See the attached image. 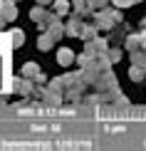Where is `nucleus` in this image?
<instances>
[{
    "label": "nucleus",
    "instance_id": "nucleus-1",
    "mask_svg": "<svg viewBox=\"0 0 146 151\" xmlns=\"http://www.w3.org/2000/svg\"><path fill=\"white\" fill-rule=\"evenodd\" d=\"M122 12L119 10H94V25H97V30H111L117 22H122Z\"/></svg>",
    "mask_w": 146,
    "mask_h": 151
},
{
    "label": "nucleus",
    "instance_id": "nucleus-2",
    "mask_svg": "<svg viewBox=\"0 0 146 151\" xmlns=\"http://www.w3.org/2000/svg\"><path fill=\"white\" fill-rule=\"evenodd\" d=\"M0 15L5 17V20H15L17 17V8H15V0H0Z\"/></svg>",
    "mask_w": 146,
    "mask_h": 151
},
{
    "label": "nucleus",
    "instance_id": "nucleus-3",
    "mask_svg": "<svg viewBox=\"0 0 146 151\" xmlns=\"http://www.w3.org/2000/svg\"><path fill=\"white\" fill-rule=\"evenodd\" d=\"M45 27H47V32L52 35L55 40H60V37L65 35V25H62V20H60V17H52V20H50Z\"/></svg>",
    "mask_w": 146,
    "mask_h": 151
},
{
    "label": "nucleus",
    "instance_id": "nucleus-4",
    "mask_svg": "<svg viewBox=\"0 0 146 151\" xmlns=\"http://www.w3.org/2000/svg\"><path fill=\"white\" fill-rule=\"evenodd\" d=\"M57 62H60L62 67H69V65L74 62V52H72L69 47H62L60 52H57Z\"/></svg>",
    "mask_w": 146,
    "mask_h": 151
},
{
    "label": "nucleus",
    "instance_id": "nucleus-5",
    "mask_svg": "<svg viewBox=\"0 0 146 151\" xmlns=\"http://www.w3.org/2000/svg\"><path fill=\"white\" fill-rule=\"evenodd\" d=\"M82 25H84V22H82V17L74 15L72 20H69V25L65 27V35H79L82 32Z\"/></svg>",
    "mask_w": 146,
    "mask_h": 151
},
{
    "label": "nucleus",
    "instance_id": "nucleus-6",
    "mask_svg": "<svg viewBox=\"0 0 146 151\" xmlns=\"http://www.w3.org/2000/svg\"><path fill=\"white\" fill-rule=\"evenodd\" d=\"M131 65H136V67H144V70H146V52H144L141 47L131 52Z\"/></svg>",
    "mask_w": 146,
    "mask_h": 151
},
{
    "label": "nucleus",
    "instance_id": "nucleus-7",
    "mask_svg": "<svg viewBox=\"0 0 146 151\" xmlns=\"http://www.w3.org/2000/svg\"><path fill=\"white\" fill-rule=\"evenodd\" d=\"M52 45H55V37L50 35V32H45V35H40V40H37V47L45 52V50H52Z\"/></svg>",
    "mask_w": 146,
    "mask_h": 151
},
{
    "label": "nucleus",
    "instance_id": "nucleus-8",
    "mask_svg": "<svg viewBox=\"0 0 146 151\" xmlns=\"http://www.w3.org/2000/svg\"><path fill=\"white\" fill-rule=\"evenodd\" d=\"M82 40H92V37H97V25H82V32H79Z\"/></svg>",
    "mask_w": 146,
    "mask_h": 151
},
{
    "label": "nucleus",
    "instance_id": "nucleus-9",
    "mask_svg": "<svg viewBox=\"0 0 146 151\" xmlns=\"http://www.w3.org/2000/svg\"><path fill=\"white\" fill-rule=\"evenodd\" d=\"M129 77L134 79V82H141V79H146V70H144V67H136V65H131V70H129Z\"/></svg>",
    "mask_w": 146,
    "mask_h": 151
},
{
    "label": "nucleus",
    "instance_id": "nucleus-10",
    "mask_svg": "<svg viewBox=\"0 0 146 151\" xmlns=\"http://www.w3.org/2000/svg\"><path fill=\"white\" fill-rule=\"evenodd\" d=\"M139 47H141V35H129L126 37V50H129V52H134Z\"/></svg>",
    "mask_w": 146,
    "mask_h": 151
},
{
    "label": "nucleus",
    "instance_id": "nucleus-11",
    "mask_svg": "<svg viewBox=\"0 0 146 151\" xmlns=\"http://www.w3.org/2000/svg\"><path fill=\"white\" fill-rule=\"evenodd\" d=\"M67 12H69V3L67 0H55V15L62 17V15H67Z\"/></svg>",
    "mask_w": 146,
    "mask_h": 151
},
{
    "label": "nucleus",
    "instance_id": "nucleus-12",
    "mask_svg": "<svg viewBox=\"0 0 146 151\" xmlns=\"http://www.w3.org/2000/svg\"><path fill=\"white\" fill-rule=\"evenodd\" d=\"M37 74H40V67H37V65H32V62L22 67V77H27V79H35Z\"/></svg>",
    "mask_w": 146,
    "mask_h": 151
},
{
    "label": "nucleus",
    "instance_id": "nucleus-13",
    "mask_svg": "<svg viewBox=\"0 0 146 151\" xmlns=\"http://www.w3.org/2000/svg\"><path fill=\"white\" fill-rule=\"evenodd\" d=\"M15 89L20 94H27V92H32V82H30L27 77H22L20 82H15Z\"/></svg>",
    "mask_w": 146,
    "mask_h": 151
},
{
    "label": "nucleus",
    "instance_id": "nucleus-14",
    "mask_svg": "<svg viewBox=\"0 0 146 151\" xmlns=\"http://www.w3.org/2000/svg\"><path fill=\"white\" fill-rule=\"evenodd\" d=\"M10 40H12V47H20L22 42H25V32H22V30H12Z\"/></svg>",
    "mask_w": 146,
    "mask_h": 151
},
{
    "label": "nucleus",
    "instance_id": "nucleus-15",
    "mask_svg": "<svg viewBox=\"0 0 146 151\" xmlns=\"http://www.w3.org/2000/svg\"><path fill=\"white\" fill-rule=\"evenodd\" d=\"M106 3H109V0H89V8H92V12H94V10L106 8Z\"/></svg>",
    "mask_w": 146,
    "mask_h": 151
},
{
    "label": "nucleus",
    "instance_id": "nucleus-16",
    "mask_svg": "<svg viewBox=\"0 0 146 151\" xmlns=\"http://www.w3.org/2000/svg\"><path fill=\"white\" fill-rule=\"evenodd\" d=\"M109 62H119V57H122V50H109Z\"/></svg>",
    "mask_w": 146,
    "mask_h": 151
},
{
    "label": "nucleus",
    "instance_id": "nucleus-17",
    "mask_svg": "<svg viewBox=\"0 0 146 151\" xmlns=\"http://www.w3.org/2000/svg\"><path fill=\"white\" fill-rule=\"evenodd\" d=\"M117 8H129V5H134V0H111Z\"/></svg>",
    "mask_w": 146,
    "mask_h": 151
},
{
    "label": "nucleus",
    "instance_id": "nucleus-18",
    "mask_svg": "<svg viewBox=\"0 0 146 151\" xmlns=\"http://www.w3.org/2000/svg\"><path fill=\"white\" fill-rule=\"evenodd\" d=\"M5 22H8V20H5V17L0 15V30H3V25H5Z\"/></svg>",
    "mask_w": 146,
    "mask_h": 151
},
{
    "label": "nucleus",
    "instance_id": "nucleus-19",
    "mask_svg": "<svg viewBox=\"0 0 146 151\" xmlns=\"http://www.w3.org/2000/svg\"><path fill=\"white\" fill-rule=\"evenodd\" d=\"M37 3H40V5H47V3H52V0H37Z\"/></svg>",
    "mask_w": 146,
    "mask_h": 151
},
{
    "label": "nucleus",
    "instance_id": "nucleus-20",
    "mask_svg": "<svg viewBox=\"0 0 146 151\" xmlns=\"http://www.w3.org/2000/svg\"><path fill=\"white\" fill-rule=\"evenodd\" d=\"M134 3H139V0H134Z\"/></svg>",
    "mask_w": 146,
    "mask_h": 151
}]
</instances>
